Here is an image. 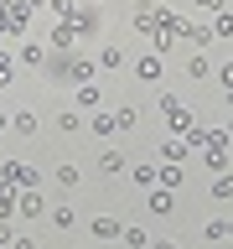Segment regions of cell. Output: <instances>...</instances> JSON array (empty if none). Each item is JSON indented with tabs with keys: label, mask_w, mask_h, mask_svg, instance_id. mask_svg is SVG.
Masks as SVG:
<instances>
[{
	"label": "cell",
	"mask_w": 233,
	"mask_h": 249,
	"mask_svg": "<svg viewBox=\"0 0 233 249\" xmlns=\"http://www.w3.org/2000/svg\"><path fill=\"white\" fill-rule=\"evenodd\" d=\"M140 78H161V62H155V57H140Z\"/></svg>",
	"instance_id": "1"
},
{
	"label": "cell",
	"mask_w": 233,
	"mask_h": 249,
	"mask_svg": "<svg viewBox=\"0 0 233 249\" xmlns=\"http://www.w3.org/2000/svg\"><path fill=\"white\" fill-rule=\"evenodd\" d=\"M223 83H228V89H233V68H223Z\"/></svg>",
	"instance_id": "2"
}]
</instances>
